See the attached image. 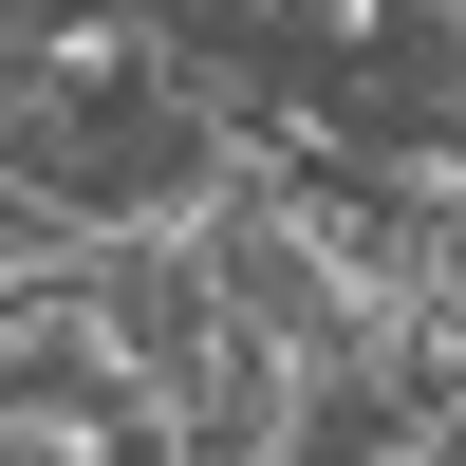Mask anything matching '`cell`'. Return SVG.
Listing matches in <instances>:
<instances>
[{"label": "cell", "mask_w": 466, "mask_h": 466, "mask_svg": "<svg viewBox=\"0 0 466 466\" xmlns=\"http://www.w3.org/2000/svg\"><path fill=\"white\" fill-rule=\"evenodd\" d=\"M299 19H318L336 56H373V37H392V0H299Z\"/></svg>", "instance_id": "1"}]
</instances>
